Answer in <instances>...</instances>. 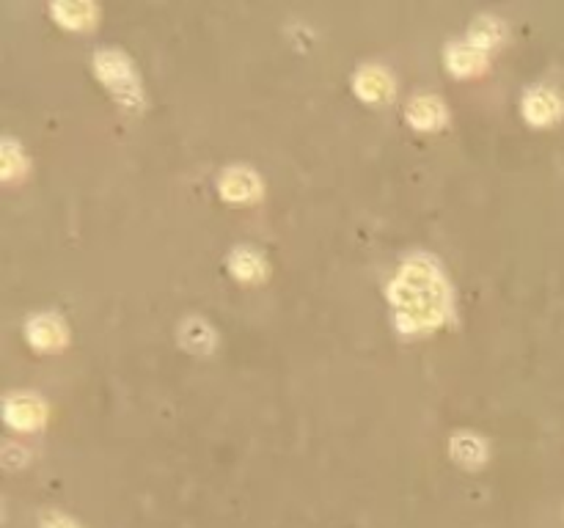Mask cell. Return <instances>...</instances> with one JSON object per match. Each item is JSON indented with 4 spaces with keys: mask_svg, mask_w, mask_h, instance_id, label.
<instances>
[{
    "mask_svg": "<svg viewBox=\"0 0 564 528\" xmlns=\"http://www.w3.org/2000/svg\"><path fill=\"white\" fill-rule=\"evenodd\" d=\"M394 319L405 333H427L452 311V289L432 256L407 259L389 289Z\"/></svg>",
    "mask_w": 564,
    "mask_h": 528,
    "instance_id": "cell-1",
    "label": "cell"
},
{
    "mask_svg": "<svg viewBox=\"0 0 564 528\" xmlns=\"http://www.w3.org/2000/svg\"><path fill=\"white\" fill-rule=\"evenodd\" d=\"M94 72L124 108L138 111L143 105L141 80L133 69V61L127 58L121 50H99L94 56Z\"/></svg>",
    "mask_w": 564,
    "mask_h": 528,
    "instance_id": "cell-2",
    "label": "cell"
},
{
    "mask_svg": "<svg viewBox=\"0 0 564 528\" xmlns=\"http://www.w3.org/2000/svg\"><path fill=\"white\" fill-rule=\"evenodd\" d=\"M218 190L226 201H232V204H248V201H256L262 193V182L259 176H256L251 168L243 165H232L220 173L218 180Z\"/></svg>",
    "mask_w": 564,
    "mask_h": 528,
    "instance_id": "cell-3",
    "label": "cell"
},
{
    "mask_svg": "<svg viewBox=\"0 0 564 528\" xmlns=\"http://www.w3.org/2000/svg\"><path fill=\"white\" fill-rule=\"evenodd\" d=\"M4 413L14 430H36L47 418V408L34 394H9L4 402Z\"/></svg>",
    "mask_w": 564,
    "mask_h": 528,
    "instance_id": "cell-4",
    "label": "cell"
},
{
    "mask_svg": "<svg viewBox=\"0 0 564 528\" xmlns=\"http://www.w3.org/2000/svg\"><path fill=\"white\" fill-rule=\"evenodd\" d=\"M352 88H355L358 96L367 99V103H386V99L391 96V91H394V80L382 66L367 64V66H361L355 72Z\"/></svg>",
    "mask_w": 564,
    "mask_h": 528,
    "instance_id": "cell-5",
    "label": "cell"
},
{
    "mask_svg": "<svg viewBox=\"0 0 564 528\" xmlns=\"http://www.w3.org/2000/svg\"><path fill=\"white\" fill-rule=\"evenodd\" d=\"M25 336L36 349H58L66 344V325L56 314H36L25 325Z\"/></svg>",
    "mask_w": 564,
    "mask_h": 528,
    "instance_id": "cell-6",
    "label": "cell"
},
{
    "mask_svg": "<svg viewBox=\"0 0 564 528\" xmlns=\"http://www.w3.org/2000/svg\"><path fill=\"white\" fill-rule=\"evenodd\" d=\"M405 116L416 130H438L446 121V105L435 94H419L407 103Z\"/></svg>",
    "mask_w": 564,
    "mask_h": 528,
    "instance_id": "cell-7",
    "label": "cell"
},
{
    "mask_svg": "<svg viewBox=\"0 0 564 528\" xmlns=\"http://www.w3.org/2000/svg\"><path fill=\"white\" fill-rule=\"evenodd\" d=\"M523 113L531 124H551L561 116V99L556 96V91L537 86L523 96Z\"/></svg>",
    "mask_w": 564,
    "mask_h": 528,
    "instance_id": "cell-8",
    "label": "cell"
},
{
    "mask_svg": "<svg viewBox=\"0 0 564 528\" xmlns=\"http://www.w3.org/2000/svg\"><path fill=\"white\" fill-rule=\"evenodd\" d=\"M444 56H446V66L454 74H476L487 69V53L474 47L471 42H452Z\"/></svg>",
    "mask_w": 564,
    "mask_h": 528,
    "instance_id": "cell-9",
    "label": "cell"
},
{
    "mask_svg": "<svg viewBox=\"0 0 564 528\" xmlns=\"http://www.w3.org/2000/svg\"><path fill=\"white\" fill-rule=\"evenodd\" d=\"M228 270H232V275L240 281H259L267 272V262L259 256V250H253L248 245H237L232 254H228Z\"/></svg>",
    "mask_w": 564,
    "mask_h": 528,
    "instance_id": "cell-10",
    "label": "cell"
},
{
    "mask_svg": "<svg viewBox=\"0 0 564 528\" xmlns=\"http://www.w3.org/2000/svg\"><path fill=\"white\" fill-rule=\"evenodd\" d=\"M506 39V25L504 19L493 17V14H482L474 19L471 31H468V42L479 50H491L498 47Z\"/></svg>",
    "mask_w": 564,
    "mask_h": 528,
    "instance_id": "cell-11",
    "label": "cell"
},
{
    "mask_svg": "<svg viewBox=\"0 0 564 528\" xmlns=\"http://www.w3.org/2000/svg\"><path fill=\"white\" fill-rule=\"evenodd\" d=\"M179 341H182L190 352L207 356V352L215 347V331L201 317H188L182 325H179Z\"/></svg>",
    "mask_w": 564,
    "mask_h": 528,
    "instance_id": "cell-12",
    "label": "cell"
},
{
    "mask_svg": "<svg viewBox=\"0 0 564 528\" xmlns=\"http://www.w3.org/2000/svg\"><path fill=\"white\" fill-rule=\"evenodd\" d=\"M449 451H452V460L466 465V468H476L487 457L484 440L479 435H471V432H457L449 443Z\"/></svg>",
    "mask_w": 564,
    "mask_h": 528,
    "instance_id": "cell-13",
    "label": "cell"
},
{
    "mask_svg": "<svg viewBox=\"0 0 564 528\" xmlns=\"http://www.w3.org/2000/svg\"><path fill=\"white\" fill-rule=\"evenodd\" d=\"M50 11H53L56 19L66 25V28H86L97 17V9L91 4H53Z\"/></svg>",
    "mask_w": 564,
    "mask_h": 528,
    "instance_id": "cell-14",
    "label": "cell"
},
{
    "mask_svg": "<svg viewBox=\"0 0 564 528\" xmlns=\"http://www.w3.org/2000/svg\"><path fill=\"white\" fill-rule=\"evenodd\" d=\"M0 168H4V180H17L19 173H25L22 146H17V141L12 138H4V143H0Z\"/></svg>",
    "mask_w": 564,
    "mask_h": 528,
    "instance_id": "cell-15",
    "label": "cell"
},
{
    "mask_svg": "<svg viewBox=\"0 0 564 528\" xmlns=\"http://www.w3.org/2000/svg\"><path fill=\"white\" fill-rule=\"evenodd\" d=\"M42 528H78L74 525L69 517H64V515H56V512H50L44 520H42Z\"/></svg>",
    "mask_w": 564,
    "mask_h": 528,
    "instance_id": "cell-16",
    "label": "cell"
}]
</instances>
